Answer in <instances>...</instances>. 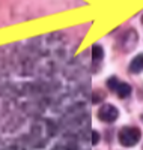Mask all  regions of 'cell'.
<instances>
[{
	"mask_svg": "<svg viewBox=\"0 0 143 150\" xmlns=\"http://www.w3.org/2000/svg\"><path fill=\"white\" fill-rule=\"evenodd\" d=\"M116 95H118L119 98H127V96H129L131 95V86H129L128 83H119V86L116 87Z\"/></svg>",
	"mask_w": 143,
	"mask_h": 150,
	"instance_id": "4",
	"label": "cell"
},
{
	"mask_svg": "<svg viewBox=\"0 0 143 150\" xmlns=\"http://www.w3.org/2000/svg\"><path fill=\"white\" fill-rule=\"evenodd\" d=\"M102 57H104V50H102V47L98 45V44H95V45L92 47V59H94V60H101Z\"/></svg>",
	"mask_w": 143,
	"mask_h": 150,
	"instance_id": "5",
	"label": "cell"
},
{
	"mask_svg": "<svg viewBox=\"0 0 143 150\" xmlns=\"http://www.w3.org/2000/svg\"><path fill=\"white\" fill-rule=\"evenodd\" d=\"M107 86H109V89H112V90H116V87L119 86V81H118V78H116V77H110V78L107 80Z\"/></svg>",
	"mask_w": 143,
	"mask_h": 150,
	"instance_id": "6",
	"label": "cell"
},
{
	"mask_svg": "<svg viewBox=\"0 0 143 150\" xmlns=\"http://www.w3.org/2000/svg\"><path fill=\"white\" fill-rule=\"evenodd\" d=\"M98 141H99V134L97 131H94L92 132V144H98Z\"/></svg>",
	"mask_w": 143,
	"mask_h": 150,
	"instance_id": "8",
	"label": "cell"
},
{
	"mask_svg": "<svg viewBox=\"0 0 143 150\" xmlns=\"http://www.w3.org/2000/svg\"><path fill=\"white\" fill-rule=\"evenodd\" d=\"M129 71H131L133 74H137V72H142L143 71V54H139L137 57H134L131 60Z\"/></svg>",
	"mask_w": 143,
	"mask_h": 150,
	"instance_id": "3",
	"label": "cell"
},
{
	"mask_svg": "<svg viewBox=\"0 0 143 150\" xmlns=\"http://www.w3.org/2000/svg\"><path fill=\"white\" fill-rule=\"evenodd\" d=\"M101 99H104V93H101L99 90H97V92H94V96H92V102L94 104H98Z\"/></svg>",
	"mask_w": 143,
	"mask_h": 150,
	"instance_id": "7",
	"label": "cell"
},
{
	"mask_svg": "<svg viewBox=\"0 0 143 150\" xmlns=\"http://www.w3.org/2000/svg\"><path fill=\"white\" fill-rule=\"evenodd\" d=\"M118 117H119L118 108L113 107V105H109V104H107V105H102V107L99 108V111H98V119H99L101 122L112 123V122H114Z\"/></svg>",
	"mask_w": 143,
	"mask_h": 150,
	"instance_id": "2",
	"label": "cell"
},
{
	"mask_svg": "<svg viewBox=\"0 0 143 150\" xmlns=\"http://www.w3.org/2000/svg\"><path fill=\"white\" fill-rule=\"evenodd\" d=\"M142 120H143V116H142Z\"/></svg>",
	"mask_w": 143,
	"mask_h": 150,
	"instance_id": "10",
	"label": "cell"
},
{
	"mask_svg": "<svg viewBox=\"0 0 143 150\" xmlns=\"http://www.w3.org/2000/svg\"><path fill=\"white\" fill-rule=\"evenodd\" d=\"M142 23H143V17H142Z\"/></svg>",
	"mask_w": 143,
	"mask_h": 150,
	"instance_id": "9",
	"label": "cell"
},
{
	"mask_svg": "<svg viewBox=\"0 0 143 150\" xmlns=\"http://www.w3.org/2000/svg\"><path fill=\"white\" fill-rule=\"evenodd\" d=\"M142 132L139 128L134 126H125L119 131V143L124 147H133L140 141Z\"/></svg>",
	"mask_w": 143,
	"mask_h": 150,
	"instance_id": "1",
	"label": "cell"
}]
</instances>
